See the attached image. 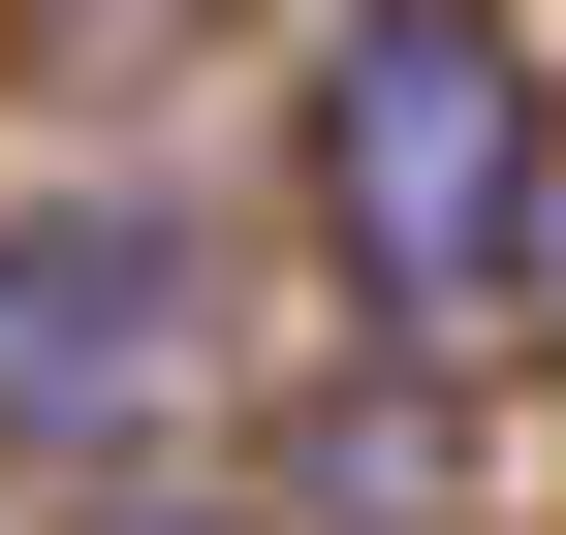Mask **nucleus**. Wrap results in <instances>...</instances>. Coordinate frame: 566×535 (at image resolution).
Returning <instances> with one entry per match:
<instances>
[{
  "mask_svg": "<svg viewBox=\"0 0 566 535\" xmlns=\"http://www.w3.org/2000/svg\"><path fill=\"white\" fill-rule=\"evenodd\" d=\"M315 252L409 347H472L535 284V63H504V0H346L315 32Z\"/></svg>",
  "mask_w": 566,
  "mask_h": 535,
  "instance_id": "obj_1",
  "label": "nucleus"
},
{
  "mask_svg": "<svg viewBox=\"0 0 566 535\" xmlns=\"http://www.w3.org/2000/svg\"><path fill=\"white\" fill-rule=\"evenodd\" d=\"M189 410V221L158 189H32L0 221V441L32 473H95V441Z\"/></svg>",
  "mask_w": 566,
  "mask_h": 535,
  "instance_id": "obj_2",
  "label": "nucleus"
}]
</instances>
